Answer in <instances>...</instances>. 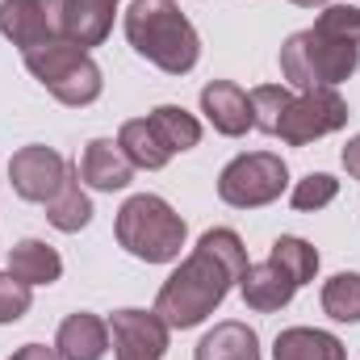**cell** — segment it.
<instances>
[{"label": "cell", "mask_w": 360, "mask_h": 360, "mask_svg": "<svg viewBox=\"0 0 360 360\" xmlns=\"http://www.w3.org/2000/svg\"><path fill=\"white\" fill-rule=\"evenodd\" d=\"M248 272V248L231 226H214L201 235V243L193 248V256L180 264L155 297V314L172 327V331H188L201 327L222 297L231 293V285H239Z\"/></svg>", "instance_id": "1"}, {"label": "cell", "mask_w": 360, "mask_h": 360, "mask_svg": "<svg viewBox=\"0 0 360 360\" xmlns=\"http://www.w3.org/2000/svg\"><path fill=\"white\" fill-rule=\"evenodd\" d=\"M126 38L147 63L168 76L193 72L201 59V38L176 0H134L126 8Z\"/></svg>", "instance_id": "2"}, {"label": "cell", "mask_w": 360, "mask_h": 360, "mask_svg": "<svg viewBox=\"0 0 360 360\" xmlns=\"http://www.w3.org/2000/svg\"><path fill=\"white\" fill-rule=\"evenodd\" d=\"M356 63H360V42L335 38L319 25L289 34L285 46H281V76L302 92L344 84L356 72Z\"/></svg>", "instance_id": "3"}, {"label": "cell", "mask_w": 360, "mask_h": 360, "mask_svg": "<svg viewBox=\"0 0 360 360\" xmlns=\"http://www.w3.org/2000/svg\"><path fill=\"white\" fill-rule=\"evenodd\" d=\"M117 243L134 256V260H147V264H172L188 239V226L176 210L155 197V193H139L130 197L122 210H117Z\"/></svg>", "instance_id": "4"}, {"label": "cell", "mask_w": 360, "mask_h": 360, "mask_svg": "<svg viewBox=\"0 0 360 360\" xmlns=\"http://www.w3.org/2000/svg\"><path fill=\"white\" fill-rule=\"evenodd\" d=\"M21 55H25L30 76L51 92L55 101H63V105H76V109L80 105H92L101 96V89H105L101 68L92 63V55L84 46L68 42V38H51L42 46L21 51Z\"/></svg>", "instance_id": "5"}, {"label": "cell", "mask_w": 360, "mask_h": 360, "mask_svg": "<svg viewBox=\"0 0 360 360\" xmlns=\"http://www.w3.org/2000/svg\"><path fill=\"white\" fill-rule=\"evenodd\" d=\"M289 184V168L281 155L272 151H248V155H235L222 176H218V197L235 210H260L276 201Z\"/></svg>", "instance_id": "6"}, {"label": "cell", "mask_w": 360, "mask_h": 360, "mask_svg": "<svg viewBox=\"0 0 360 360\" xmlns=\"http://www.w3.org/2000/svg\"><path fill=\"white\" fill-rule=\"evenodd\" d=\"M340 126H348V101L335 89H310L289 101V109L281 113L276 134L293 147H306L323 134H335Z\"/></svg>", "instance_id": "7"}, {"label": "cell", "mask_w": 360, "mask_h": 360, "mask_svg": "<svg viewBox=\"0 0 360 360\" xmlns=\"http://www.w3.org/2000/svg\"><path fill=\"white\" fill-rule=\"evenodd\" d=\"M68 176H72L68 160H63L55 147H42V143L21 147V151L8 160V180H13V193H17L21 201H38V205H46V201L63 188V180Z\"/></svg>", "instance_id": "8"}, {"label": "cell", "mask_w": 360, "mask_h": 360, "mask_svg": "<svg viewBox=\"0 0 360 360\" xmlns=\"http://www.w3.org/2000/svg\"><path fill=\"white\" fill-rule=\"evenodd\" d=\"M0 34L21 51L63 38V0H0Z\"/></svg>", "instance_id": "9"}, {"label": "cell", "mask_w": 360, "mask_h": 360, "mask_svg": "<svg viewBox=\"0 0 360 360\" xmlns=\"http://www.w3.org/2000/svg\"><path fill=\"white\" fill-rule=\"evenodd\" d=\"M172 327L155 310H117L109 314V340L117 360H164Z\"/></svg>", "instance_id": "10"}, {"label": "cell", "mask_w": 360, "mask_h": 360, "mask_svg": "<svg viewBox=\"0 0 360 360\" xmlns=\"http://www.w3.org/2000/svg\"><path fill=\"white\" fill-rule=\"evenodd\" d=\"M201 113H205V122H210L218 134H226V139H239V134H248V130L256 126V117H252V96L239 89V84H231V80H210V84L201 89Z\"/></svg>", "instance_id": "11"}, {"label": "cell", "mask_w": 360, "mask_h": 360, "mask_svg": "<svg viewBox=\"0 0 360 360\" xmlns=\"http://www.w3.org/2000/svg\"><path fill=\"white\" fill-rule=\"evenodd\" d=\"M76 176L96 193H117L134 180V164L126 160L117 139H92L80 155V164H76Z\"/></svg>", "instance_id": "12"}, {"label": "cell", "mask_w": 360, "mask_h": 360, "mask_svg": "<svg viewBox=\"0 0 360 360\" xmlns=\"http://www.w3.org/2000/svg\"><path fill=\"white\" fill-rule=\"evenodd\" d=\"M297 289H302V285H297V281H293L289 272L281 269L276 260H260V264H248L243 281H239V293H243V302H248L252 310H260V314H272V310L289 306Z\"/></svg>", "instance_id": "13"}, {"label": "cell", "mask_w": 360, "mask_h": 360, "mask_svg": "<svg viewBox=\"0 0 360 360\" xmlns=\"http://www.w3.org/2000/svg\"><path fill=\"white\" fill-rule=\"evenodd\" d=\"M55 352H59V360H101L109 352V323L89 314V310L68 314L59 323Z\"/></svg>", "instance_id": "14"}, {"label": "cell", "mask_w": 360, "mask_h": 360, "mask_svg": "<svg viewBox=\"0 0 360 360\" xmlns=\"http://www.w3.org/2000/svg\"><path fill=\"white\" fill-rule=\"evenodd\" d=\"M113 30V0H63V38L76 46H101Z\"/></svg>", "instance_id": "15"}, {"label": "cell", "mask_w": 360, "mask_h": 360, "mask_svg": "<svg viewBox=\"0 0 360 360\" xmlns=\"http://www.w3.org/2000/svg\"><path fill=\"white\" fill-rule=\"evenodd\" d=\"M193 360H260V335L248 327V323H218L214 331L201 335Z\"/></svg>", "instance_id": "16"}, {"label": "cell", "mask_w": 360, "mask_h": 360, "mask_svg": "<svg viewBox=\"0 0 360 360\" xmlns=\"http://www.w3.org/2000/svg\"><path fill=\"white\" fill-rule=\"evenodd\" d=\"M272 360H348V348L319 327H289L276 335Z\"/></svg>", "instance_id": "17"}, {"label": "cell", "mask_w": 360, "mask_h": 360, "mask_svg": "<svg viewBox=\"0 0 360 360\" xmlns=\"http://www.w3.org/2000/svg\"><path fill=\"white\" fill-rule=\"evenodd\" d=\"M8 272H13L17 281H25L30 289H34V285H55V281L63 276V260H59V252H55L51 243H42V239H21V243L8 248Z\"/></svg>", "instance_id": "18"}, {"label": "cell", "mask_w": 360, "mask_h": 360, "mask_svg": "<svg viewBox=\"0 0 360 360\" xmlns=\"http://www.w3.org/2000/svg\"><path fill=\"white\" fill-rule=\"evenodd\" d=\"M117 143H122L126 160H130L134 168H147V172H155V168H164V164L172 160V151L164 147V139L155 134V126H151L147 117H130V122H122Z\"/></svg>", "instance_id": "19"}, {"label": "cell", "mask_w": 360, "mask_h": 360, "mask_svg": "<svg viewBox=\"0 0 360 360\" xmlns=\"http://www.w3.org/2000/svg\"><path fill=\"white\" fill-rule=\"evenodd\" d=\"M46 222L55 231H63V235H76V231H84L92 222V201H89V193L80 188V176H68L63 188L46 201Z\"/></svg>", "instance_id": "20"}, {"label": "cell", "mask_w": 360, "mask_h": 360, "mask_svg": "<svg viewBox=\"0 0 360 360\" xmlns=\"http://www.w3.org/2000/svg\"><path fill=\"white\" fill-rule=\"evenodd\" d=\"M151 126H155V134L164 139V147L176 155V151H193L197 143H201V122L188 113V109H180V105H160V109H151V117H147Z\"/></svg>", "instance_id": "21"}, {"label": "cell", "mask_w": 360, "mask_h": 360, "mask_svg": "<svg viewBox=\"0 0 360 360\" xmlns=\"http://www.w3.org/2000/svg\"><path fill=\"white\" fill-rule=\"evenodd\" d=\"M269 260H276V264L289 272L297 285L314 281V272H319V252H314L306 239H297V235H281V239H272Z\"/></svg>", "instance_id": "22"}, {"label": "cell", "mask_w": 360, "mask_h": 360, "mask_svg": "<svg viewBox=\"0 0 360 360\" xmlns=\"http://www.w3.org/2000/svg\"><path fill=\"white\" fill-rule=\"evenodd\" d=\"M323 310L335 323H360V272H335L323 285Z\"/></svg>", "instance_id": "23"}, {"label": "cell", "mask_w": 360, "mask_h": 360, "mask_svg": "<svg viewBox=\"0 0 360 360\" xmlns=\"http://www.w3.org/2000/svg\"><path fill=\"white\" fill-rule=\"evenodd\" d=\"M248 96H252V117H256V130L276 134V126H281V113L289 109L293 92L285 89V84H260V89H252Z\"/></svg>", "instance_id": "24"}, {"label": "cell", "mask_w": 360, "mask_h": 360, "mask_svg": "<svg viewBox=\"0 0 360 360\" xmlns=\"http://www.w3.org/2000/svg\"><path fill=\"white\" fill-rule=\"evenodd\" d=\"M335 193H340V180L327 176V172H310L306 180H297L293 184V210H302V214H310V210H323V205H331L335 201Z\"/></svg>", "instance_id": "25"}, {"label": "cell", "mask_w": 360, "mask_h": 360, "mask_svg": "<svg viewBox=\"0 0 360 360\" xmlns=\"http://www.w3.org/2000/svg\"><path fill=\"white\" fill-rule=\"evenodd\" d=\"M30 302H34V289H30L25 281H17L13 272H0V323L25 319Z\"/></svg>", "instance_id": "26"}, {"label": "cell", "mask_w": 360, "mask_h": 360, "mask_svg": "<svg viewBox=\"0 0 360 360\" xmlns=\"http://www.w3.org/2000/svg\"><path fill=\"white\" fill-rule=\"evenodd\" d=\"M314 25L327 30V34H335V38L360 42V8L356 4H327V13H323Z\"/></svg>", "instance_id": "27"}, {"label": "cell", "mask_w": 360, "mask_h": 360, "mask_svg": "<svg viewBox=\"0 0 360 360\" xmlns=\"http://www.w3.org/2000/svg\"><path fill=\"white\" fill-rule=\"evenodd\" d=\"M8 360H59V352L46 348V344H25V348H17Z\"/></svg>", "instance_id": "28"}, {"label": "cell", "mask_w": 360, "mask_h": 360, "mask_svg": "<svg viewBox=\"0 0 360 360\" xmlns=\"http://www.w3.org/2000/svg\"><path fill=\"white\" fill-rule=\"evenodd\" d=\"M344 168H348V176L352 180H360V134L344 147Z\"/></svg>", "instance_id": "29"}, {"label": "cell", "mask_w": 360, "mask_h": 360, "mask_svg": "<svg viewBox=\"0 0 360 360\" xmlns=\"http://www.w3.org/2000/svg\"><path fill=\"white\" fill-rule=\"evenodd\" d=\"M293 4H302V8H319V4H327V0H293Z\"/></svg>", "instance_id": "30"}, {"label": "cell", "mask_w": 360, "mask_h": 360, "mask_svg": "<svg viewBox=\"0 0 360 360\" xmlns=\"http://www.w3.org/2000/svg\"><path fill=\"white\" fill-rule=\"evenodd\" d=\"M113 4H117V0H113Z\"/></svg>", "instance_id": "31"}]
</instances>
